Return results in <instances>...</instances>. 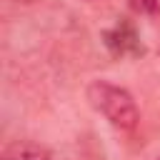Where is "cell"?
<instances>
[{
    "label": "cell",
    "mask_w": 160,
    "mask_h": 160,
    "mask_svg": "<svg viewBox=\"0 0 160 160\" xmlns=\"http://www.w3.org/2000/svg\"><path fill=\"white\" fill-rule=\"evenodd\" d=\"M85 95H88V102L112 128H118L122 132H132L138 128L140 110L135 105V98L125 88H120V85H115L110 80H92L88 85V92Z\"/></svg>",
    "instance_id": "cell-1"
},
{
    "label": "cell",
    "mask_w": 160,
    "mask_h": 160,
    "mask_svg": "<svg viewBox=\"0 0 160 160\" xmlns=\"http://www.w3.org/2000/svg\"><path fill=\"white\" fill-rule=\"evenodd\" d=\"M102 45L115 58H140L145 52V45L140 40V32L132 20L120 18L112 28L102 30Z\"/></svg>",
    "instance_id": "cell-2"
},
{
    "label": "cell",
    "mask_w": 160,
    "mask_h": 160,
    "mask_svg": "<svg viewBox=\"0 0 160 160\" xmlns=\"http://www.w3.org/2000/svg\"><path fill=\"white\" fill-rule=\"evenodd\" d=\"M0 160H52V152L32 140H15L2 150Z\"/></svg>",
    "instance_id": "cell-3"
},
{
    "label": "cell",
    "mask_w": 160,
    "mask_h": 160,
    "mask_svg": "<svg viewBox=\"0 0 160 160\" xmlns=\"http://www.w3.org/2000/svg\"><path fill=\"white\" fill-rule=\"evenodd\" d=\"M130 5L140 15H158L160 12V0H130Z\"/></svg>",
    "instance_id": "cell-4"
},
{
    "label": "cell",
    "mask_w": 160,
    "mask_h": 160,
    "mask_svg": "<svg viewBox=\"0 0 160 160\" xmlns=\"http://www.w3.org/2000/svg\"><path fill=\"white\" fill-rule=\"evenodd\" d=\"M10 2H15V5H35L38 0H10Z\"/></svg>",
    "instance_id": "cell-5"
},
{
    "label": "cell",
    "mask_w": 160,
    "mask_h": 160,
    "mask_svg": "<svg viewBox=\"0 0 160 160\" xmlns=\"http://www.w3.org/2000/svg\"><path fill=\"white\" fill-rule=\"evenodd\" d=\"M155 160H160V158H155Z\"/></svg>",
    "instance_id": "cell-6"
}]
</instances>
